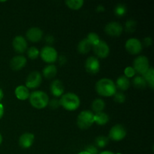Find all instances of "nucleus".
Instances as JSON below:
<instances>
[{
    "label": "nucleus",
    "mask_w": 154,
    "mask_h": 154,
    "mask_svg": "<svg viewBox=\"0 0 154 154\" xmlns=\"http://www.w3.org/2000/svg\"><path fill=\"white\" fill-rule=\"evenodd\" d=\"M96 90L98 94L104 97H111L117 93L115 83L109 78H104L97 81L96 84Z\"/></svg>",
    "instance_id": "nucleus-1"
},
{
    "label": "nucleus",
    "mask_w": 154,
    "mask_h": 154,
    "mask_svg": "<svg viewBox=\"0 0 154 154\" xmlns=\"http://www.w3.org/2000/svg\"><path fill=\"white\" fill-rule=\"evenodd\" d=\"M114 102H117V103H124L125 101H126V96H125L123 93H121V92H118V93L117 92V93L114 95Z\"/></svg>",
    "instance_id": "nucleus-32"
},
{
    "label": "nucleus",
    "mask_w": 154,
    "mask_h": 154,
    "mask_svg": "<svg viewBox=\"0 0 154 154\" xmlns=\"http://www.w3.org/2000/svg\"><path fill=\"white\" fill-rule=\"evenodd\" d=\"M132 84L135 88L138 89H144L147 86V82L143 78V76H135L132 80Z\"/></svg>",
    "instance_id": "nucleus-25"
},
{
    "label": "nucleus",
    "mask_w": 154,
    "mask_h": 154,
    "mask_svg": "<svg viewBox=\"0 0 154 154\" xmlns=\"http://www.w3.org/2000/svg\"><path fill=\"white\" fill-rule=\"evenodd\" d=\"M137 23L133 20H129L126 21V25H125V29L128 32H135V29H136Z\"/></svg>",
    "instance_id": "nucleus-31"
},
{
    "label": "nucleus",
    "mask_w": 154,
    "mask_h": 154,
    "mask_svg": "<svg viewBox=\"0 0 154 154\" xmlns=\"http://www.w3.org/2000/svg\"><path fill=\"white\" fill-rule=\"evenodd\" d=\"M51 94L55 97H61L65 92V87L63 82L60 80H54L50 86Z\"/></svg>",
    "instance_id": "nucleus-16"
},
{
    "label": "nucleus",
    "mask_w": 154,
    "mask_h": 154,
    "mask_svg": "<svg viewBox=\"0 0 154 154\" xmlns=\"http://www.w3.org/2000/svg\"><path fill=\"white\" fill-rule=\"evenodd\" d=\"M125 48L127 52L132 55H137L142 51V43L138 38H132L128 39L125 44Z\"/></svg>",
    "instance_id": "nucleus-8"
},
{
    "label": "nucleus",
    "mask_w": 154,
    "mask_h": 154,
    "mask_svg": "<svg viewBox=\"0 0 154 154\" xmlns=\"http://www.w3.org/2000/svg\"><path fill=\"white\" fill-rule=\"evenodd\" d=\"M14 94L19 100L25 101L29 99L30 93L29 91V89L27 88L26 86L20 85L18 86V87L15 89Z\"/></svg>",
    "instance_id": "nucleus-18"
},
{
    "label": "nucleus",
    "mask_w": 154,
    "mask_h": 154,
    "mask_svg": "<svg viewBox=\"0 0 154 154\" xmlns=\"http://www.w3.org/2000/svg\"><path fill=\"white\" fill-rule=\"evenodd\" d=\"M126 129L124 126L121 124H116L110 129L108 138L114 141H120L126 137Z\"/></svg>",
    "instance_id": "nucleus-7"
},
{
    "label": "nucleus",
    "mask_w": 154,
    "mask_h": 154,
    "mask_svg": "<svg viewBox=\"0 0 154 154\" xmlns=\"http://www.w3.org/2000/svg\"><path fill=\"white\" fill-rule=\"evenodd\" d=\"M105 108V102L102 99H96L92 103V109L95 113L102 112Z\"/></svg>",
    "instance_id": "nucleus-23"
},
{
    "label": "nucleus",
    "mask_w": 154,
    "mask_h": 154,
    "mask_svg": "<svg viewBox=\"0 0 154 154\" xmlns=\"http://www.w3.org/2000/svg\"><path fill=\"white\" fill-rule=\"evenodd\" d=\"M93 46L89 42V41L87 38H84L81 40V42L78 43V51L80 54H88L92 49Z\"/></svg>",
    "instance_id": "nucleus-22"
},
{
    "label": "nucleus",
    "mask_w": 154,
    "mask_h": 154,
    "mask_svg": "<svg viewBox=\"0 0 154 154\" xmlns=\"http://www.w3.org/2000/svg\"><path fill=\"white\" fill-rule=\"evenodd\" d=\"M42 81V76L38 71L30 72L26 80V87L28 89H35L41 85Z\"/></svg>",
    "instance_id": "nucleus-9"
},
{
    "label": "nucleus",
    "mask_w": 154,
    "mask_h": 154,
    "mask_svg": "<svg viewBox=\"0 0 154 154\" xmlns=\"http://www.w3.org/2000/svg\"><path fill=\"white\" fill-rule=\"evenodd\" d=\"M85 151L88 152L90 154H97L98 153V149L96 146L94 145H89L88 147L86 148Z\"/></svg>",
    "instance_id": "nucleus-35"
},
{
    "label": "nucleus",
    "mask_w": 154,
    "mask_h": 154,
    "mask_svg": "<svg viewBox=\"0 0 154 154\" xmlns=\"http://www.w3.org/2000/svg\"><path fill=\"white\" fill-rule=\"evenodd\" d=\"M143 78L147 82V85L150 86V88L153 89L154 87V70L152 67H150V69L147 70L144 75H142Z\"/></svg>",
    "instance_id": "nucleus-24"
},
{
    "label": "nucleus",
    "mask_w": 154,
    "mask_h": 154,
    "mask_svg": "<svg viewBox=\"0 0 154 154\" xmlns=\"http://www.w3.org/2000/svg\"><path fill=\"white\" fill-rule=\"evenodd\" d=\"M85 69L88 73L96 75L100 70V62L96 57H88L85 62Z\"/></svg>",
    "instance_id": "nucleus-12"
},
{
    "label": "nucleus",
    "mask_w": 154,
    "mask_h": 154,
    "mask_svg": "<svg viewBox=\"0 0 154 154\" xmlns=\"http://www.w3.org/2000/svg\"><path fill=\"white\" fill-rule=\"evenodd\" d=\"M29 99L32 106L36 109H44L48 106L49 102V97L48 94L41 90L32 92Z\"/></svg>",
    "instance_id": "nucleus-3"
},
{
    "label": "nucleus",
    "mask_w": 154,
    "mask_h": 154,
    "mask_svg": "<svg viewBox=\"0 0 154 154\" xmlns=\"http://www.w3.org/2000/svg\"><path fill=\"white\" fill-rule=\"evenodd\" d=\"M4 106L2 103H0V120L2 118L3 115H4Z\"/></svg>",
    "instance_id": "nucleus-38"
},
{
    "label": "nucleus",
    "mask_w": 154,
    "mask_h": 154,
    "mask_svg": "<svg viewBox=\"0 0 154 154\" xmlns=\"http://www.w3.org/2000/svg\"><path fill=\"white\" fill-rule=\"evenodd\" d=\"M35 141V135L30 132H25L19 138V145L22 148L28 149L33 144Z\"/></svg>",
    "instance_id": "nucleus-17"
},
{
    "label": "nucleus",
    "mask_w": 154,
    "mask_h": 154,
    "mask_svg": "<svg viewBox=\"0 0 154 154\" xmlns=\"http://www.w3.org/2000/svg\"><path fill=\"white\" fill-rule=\"evenodd\" d=\"M78 154H90V153H89L88 152H87V151H82V152H80Z\"/></svg>",
    "instance_id": "nucleus-42"
},
{
    "label": "nucleus",
    "mask_w": 154,
    "mask_h": 154,
    "mask_svg": "<svg viewBox=\"0 0 154 154\" xmlns=\"http://www.w3.org/2000/svg\"><path fill=\"white\" fill-rule=\"evenodd\" d=\"M86 38L89 41V42L91 44V45L93 47L94 46V45H96V44L99 43V41L101 40L99 35L96 34V33L95 32H90V34H88V35H87V37Z\"/></svg>",
    "instance_id": "nucleus-30"
},
{
    "label": "nucleus",
    "mask_w": 154,
    "mask_h": 154,
    "mask_svg": "<svg viewBox=\"0 0 154 154\" xmlns=\"http://www.w3.org/2000/svg\"><path fill=\"white\" fill-rule=\"evenodd\" d=\"M27 63V60L24 56L17 55L14 57L10 61V67L14 71H19L23 69Z\"/></svg>",
    "instance_id": "nucleus-15"
},
{
    "label": "nucleus",
    "mask_w": 154,
    "mask_h": 154,
    "mask_svg": "<svg viewBox=\"0 0 154 154\" xmlns=\"http://www.w3.org/2000/svg\"><path fill=\"white\" fill-rule=\"evenodd\" d=\"M115 85L117 89L118 88L121 91H126L130 87V81H129V78L125 77L124 75H122L117 78Z\"/></svg>",
    "instance_id": "nucleus-20"
},
{
    "label": "nucleus",
    "mask_w": 154,
    "mask_h": 154,
    "mask_svg": "<svg viewBox=\"0 0 154 154\" xmlns=\"http://www.w3.org/2000/svg\"><path fill=\"white\" fill-rule=\"evenodd\" d=\"M144 44L146 45V46H150L152 45V39L151 38L147 37L144 38Z\"/></svg>",
    "instance_id": "nucleus-36"
},
{
    "label": "nucleus",
    "mask_w": 154,
    "mask_h": 154,
    "mask_svg": "<svg viewBox=\"0 0 154 154\" xmlns=\"http://www.w3.org/2000/svg\"><path fill=\"white\" fill-rule=\"evenodd\" d=\"M94 123V114L90 111H83L78 114L77 125L81 129H87Z\"/></svg>",
    "instance_id": "nucleus-4"
},
{
    "label": "nucleus",
    "mask_w": 154,
    "mask_h": 154,
    "mask_svg": "<svg viewBox=\"0 0 154 154\" xmlns=\"http://www.w3.org/2000/svg\"><path fill=\"white\" fill-rule=\"evenodd\" d=\"M135 74H136V72H135L133 67L128 66V67H126V69H124V76L126 77L127 78H129H129L135 77Z\"/></svg>",
    "instance_id": "nucleus-33"
},
{
    "label": "nucleus",
    "mask_w": 154,
    "mask_h": 154,
    "mask_svg": "<svg viewBox=\"0 0 154 154\" xmlns=\"http://www.w3.org/2000/svg\"><path fill=\"white\" fill-rule=\"evenodd\" d=\"M123 31V26L118 22L112 21L106 24L105 26V32L107 35L112 37H118Z\"/></svg>",
    "instance_id": "nucleus-11"
},
{
    "label": "nucleus",
    "mask_w": 154,
    "mask_h": 154,
    "mask_svg": "<svg viewBox=\"0 0 154 154\" xmlns=\"http://www.w3.org/2000/svg\"><path fill=\"white\" fill-rule=\"evenodd\" d=\"M3 97H4V93H3V90L0 88V102L2 100Z\"/></svg>",
    "instance_id": "nucleus-40"
},
{
    "label": "nucleus",
    "mask_w": 154,
    "mask_h": 154,
    "mask_svg": "<svg viewBox=\"0 0 154 154\" xmlns=\"http://www.w3.org/2000/svg\"><path fill=\"white\" fill-rule=\"evenodd\" d=\"M92 48L93 49L94 54L99 58H106V57H108V55L110 54V48L105 41L100 40L99 43L94 45Z\"/></svg>",
    "instance_id": "nucleus-10"
},
{
    "label": "nucleus",
    "mask_w": 154,
    "mask_h": 154,
    "mask_svg": "<svg viewBox=\"0 0 154 154\" xmlns=\"http://www.w3.org/2000/svg\"><path fill=\"white\" fill-rule=\"evenodd\" d=\"M100 154H120V153H113V152L106 150V151L102 152V153H100Z\"/></svg>",
    "instance_id": "nucleus-41"
},
{
    "label": "nucleus",
    "mask_w": 154,
    "mask_h": 154,
    "mask_svg": "<svg viewBox=\"0 0 154 154\" xmlns=\"http://www.w3.org/2000/svg\"><path fill=\"white\" fill-rule=\"evenodd\" d=\"M97 11L99 12H102L105 11V8H104L102 5H99L97 7Z\"/></svg>",
    "instance_id": "nucleus-39"
},
{
    "label": "nucleus",
    "mask_w": 154,
    "mask_h": 154,
    "mask_svg": "<svg viewBox=\"0 0 154 154\" xmlns=\"http://www.w3.org/2000/svg\"><path fill=\"white\" fill-rule=\"evenodd\" d=\"M109 122V116L105 112L96 113L94 114V123L99 126H104Z\"/></svg>",
    "instance_id": "nucleus-21"
},
{
    "label": "nucleus",
    "mask_w": 154,
    "mask_h": 154,
    "mask_svg": "<svg viewBox=\"0 0 154 154\" xmlns=\"http://www.w3.org/2000/svg\"><path fill=\"white\" fill-rule=\"evenodd\" d=\"M54 38L52 35H47L45 37V42L48 44H52L54 43Z\"/></svg>",
    "instance_id": "nucleus-37"
},
{
    "label": "nucleus",
    "mask_w": 154,
    "mask_h": 154,
    "mask_svg": "<svg viewBox=\"0 0 154 154\" xmlns=\"http://www.w3.org/2000/svg\"><path fill=\"white\" fill-rule=\"evenodd\" d=\"M26 37L29 42L37 43L43 38V32L38 27H32L26 31Z\"/></svg>",
    "instance_id": "nucleus-14"
},
{
    "label": "nucleus",
    "mask_w": 154,
    "mask_h": 154,
    "mask_svg": "<svg viewBox=\"0 0 154 154\" xmlns=\"http://www.w3.org/2000/svg\"><path fill=\"white\" fill-rule=\"evenodd\" d=\"M42 74H43V76L48 80H51L55 78L56 75H57V66L54 64H50L45 66L42 71Z\"/></svg>",
    "instance_id": "nucleus-19"
},
{
    "label": "nucleus",
    "mask_w": 154,
    "mask_h": 154,
    "mask_svg": "<svg viewBox=\"0 0 154 154\" xmlns=\"http://www.w3.org/2000/svg\"><path fill=\"white\" fill-rule=\"evenodd\" d=\"M133 69L135 72L143 75L150 69V63L147 57L145 56H138L134 60Z\"/></svg>",
    "instance_id": "nucleus-6"
},
{
    "label": "nucleus",
    "mask_w": 154,
    "mask_h": 154,
    "mask_svg": "<svg viewBox=\"0 0 154 154\" xmlns=\"http://www.w3.org/2000/svg\"><path fill=\"white\" fill-rule=\"evenodd\" d=\"M96 145L97 147H100V148H103V147H106L108 145V142H109V138H107L105 136H98L96 138Z\"/></svg>",
    "instance_id": "nucleus-27"
},
{
    "label": "nucleus",
    "mask_w": 154,
    "mask_h": 154,
    "mask_svg": "<svg viewBox=\"0 0 154 154\" xmlns=\"http://www.w3.org/2000/svg\"><path fill=\"white\" fill-rule=\"evenodd\" d=\"M126 11H127V8L124 4H118L116 5L114 8V14L117 17H123L126 14Z\"/></svg>",
    "instance_id": "nucleus-29"
},
{
    "label": "nucleus",
    "mask_w": 154,
    "mask_h": 154,
    "mask_svg": "<svg viewBox=\"0 0 154 154\" xmlns=\"http://www.w3.org/2000/svg\"><path fill=\"white\" fill-rule=\"evenodd\" d=\"M40 57L45 63L52 64L58 59V53L57 50L51 46H45L41 50Z\"/></svg>",
    "instance_id": "nucleus-5"
},
{
    "label": "nucleus",
    "mask_w": 154,
    "mask_h": 154,
    "mask_svg": "<svg viewBox=\"0 0 154 154\" xmlns=\"http://www.w3.org/2000/svg\"><path fill=\"white\" fill-rule=\"evenodd\" d=\"M65 2L68 8L72 10H78L81 8L84 4V2L83 0H66Z\"/></svg>",
    "instance_id": "nucleus-26"
},
{
    "label": "nucleus",
    "mask_w": 154,
    "mask_h": 154,
    "mask_svg": "<svg viewBox=\"0 0 154 154\" xmlns=\"http://www.w3.org/2000/svg\"><path fill=\"white\" fill-rule=\"evenodd\" d=\"M12 45L15 52L18 54H23L28 48V44L24 37L21 35H17L14 38Z\"/></svg>",
    "instance_id": "nucleus-13"
},
{
    "label": "nucleus",
    "mask_w": 154,
    "mask_h": 154,
    "mask_svg": "<svg viewBox=\"0 0 154 154\" xmlns=\"http://www.w3.org/2000/svg\"><path fill=\"white\" fill-rule=\"evenodd\" d=\"M48 105H49L50 108H51V109H57L59 106H60L59 100H57V99H55L49 101V102H48Z\"/></svg>",
    "instance_id": "nucleus-34"
},
{
    "label": "nucleus",
    "mask_w": 154,
    "mask_h": 154,
    "mask_svg": "<svg viewBox=\"0 0 154 154\" xmlns=\"http://www.w3.org/2000/svg\"><path fill=\"white\" fill-rule=\"evenodd\" d=\"M60 106L69 111H73L78 109L81 105V100L78 95L73 93H68L63 94L59 100Z\"/></svg>",
    "instance_id": "nucleus-2"
},
{
    "label": "nucleus",
    "mask_w": 154,
    "mask_h": 154,
    "mask_svg": "<svg viewBox=\"0 0 154 154\" xmlns=\"http://www.w3.org/2000/svg\"><path fill=\"white\" fill-rule=\"evenodd\" d=\"M2 136L1 133H0V145L2 144Z\"/></svg>",
    "instance_id": "nucleus-43"
},
{
    "label": "nucleus",
    "mask_w": 154,
    "mask_h": 154,
    "mask_svg": "<svg viewBox=\"0 0 154 154\" xmlns=\"http://www.w3.org/2000/svg\"><path fill=\"white\" fill-rule=\"evenodd\" d=\"M40 51L36 47H31L27 50V56L31 60H35L39 57Z\"/></svg>",
    "instance_id": "nucleus-28"
}]
</instances>
